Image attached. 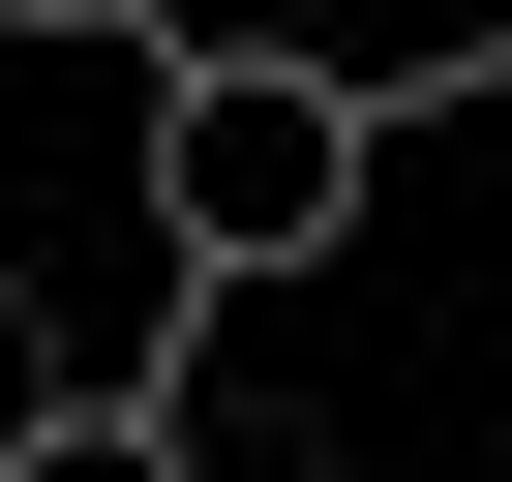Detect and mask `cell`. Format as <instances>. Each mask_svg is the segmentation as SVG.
I'll use <instances>...</instances> for the list:
<instances>
[{
  "instance_id": "2",
  "label": "cell",
  "mask_w": 512,
  "mask_h": 482,
  "mask_svg": "<svg viewBox=\"0 0 512 482\" xmlns=\"http://www.w3.org/2000/svg\"><path fill=\"white\" fill-rule=\"evenodd\" d=\"M0 482H241V452H211V392L151 362V392H31V452H0Z\"/></svg>"
},
{
  "instance_id": "3",
  "label": "cell",
  "mask_w": 512,
  "mask_h": 482,
  "mask_svg": "<svg viewBox=\"0 0 512 482\" xmlns=\"http://www.w3.org/2000/svg\"><path fill=\"white\" fill-rule=\"evenodd\" d=\"M31 392H61V362H31V332H0V452H31Z\"/></svg>"
},
{
  "instance_id": "1",
  "label": "cell",
  "mask_w": 512,
  "mask_h": 482,
  "mask_svg": "<svg viewBox=\"0 0 512 482\" xmlns=\"http://www.w3.org/2000/svg\"><path fill=\"white\" fill-rule=\"evenodd\" d=\"M362 91L332 61H151V241H181V272L211 302H302L332 272V241H362Z\"/></svg>"
}]
</instances>
